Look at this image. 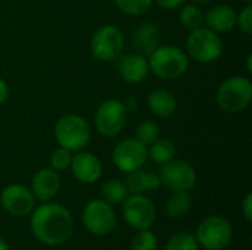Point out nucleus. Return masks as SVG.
<instances>
[{
    "label": "nucleus",
    "mask_w": 252,
    "mask_h": 250,
    "mask_svg": "<svg viewBox=\"0 0 252 250\" xmlns=\"http://www.w3.org/2000/svg\"><path fill=\"white\" fill-rule=\"evenodd\" d=\"M31 230L46 246H61L69 240L74 230L71 212L59 203H44L32 209Z\"/></svg>",
    "instance_id": "1"
},
{
    "label": "nucleus",
    "mask_w": 252,
    "mask_h": 250,
    "mask_svg": "<svg viewBox=\"0 0 252 250\" xmlns=\"http://www.w3.org/2000/svg\"><path fill=\"white\" fill-rule=\"evenodd\" d=\"M149 72L161 80H176L186 74L189 56L180 47L173 44L158 46L149 56Z\"/></svg>",
    "instance_id": "2"
},
{
    "label": "nucleus",
    "mask_w": 252,
    "mask_h": 250,
    "mask_svg": "<svg viewBox=\"0 0 252 250\" xmlns=\"http://www.w3.org/2000/svg\"><path fill=\"white\" fill-rule=\"evenodd\" d=\"M53 134L58 144L63 149H68L69 152L83 150L92 139L89 122L75 113L62 115L55 124Z\"/></svg>",
    "instance_id": "3"
},
{
    "label": "nucleus",
    "mask_w": 252,
    "mask_h": 250,
    "mask_svg": "<svg viewBox=\"0 0 252 250\" xmlns=\"http://www.w3.org/2000/svg\"><path fill=\"white\" fill-rule=\"evenodd\" d=\"M223 50L224 44L220 35L207 27L192 29L186 38V55L198 63H214L221 57Z\"/></svg>",
    "instance_id": "4"
},
{
    "label": "nucleus",
    "mask_w": 252,
    "mask_h": 250,
    "mask_svg": "<svg viewBox=\"0 0 252 250\" xmlns=\"http://www.w3.org/2000/svg\"><path fill=\"white\" fill-rule=\"evenodd\" d=\"M216 100L221 111L227 113H239L245 111L252 100L251 80L242 75L226 78L217 90Z\"/></svg>",
    "instance_id": "5"
},
{
    "label": "nucleus",
    "mask_w": 252,
    "mask_h": 250,
    "mask_svg": "<svg viewBox=\"0 0 252 250\" xmlns=\"http://www.w3.org/2000/svg\"><path fill=\"white\" fill-rule=\"evenodd\" d=\"M232 224L220 215L204 218L196 228V242L207 250H224L232 242Z\"/></svg>",
    "instance_id": "6"
},
{
    "label": "nucleus",
    "mask_w": 252,
    "mask_h": 250,
    "mask_svg": "<svg viewBox=\"0 0 252 250\" xmlns=\"http://www.w3.org/2000/svg\"><path fill=\"white\" fill-rule=\"evenodd\" d=\"M127 106L118 99L103 100L94 112V127L103 137L118 136L127 124Z\"/></svg>",
    "instance_id": "7"
},
{
    "label": "nucleus",
    "mask_w": 252,
    "mask_h": 250,
    "mask_svg": "<svg viewBox=\"0 0 252 250\" xmlns=\"http://www.w3.org/2000/svg\"><path fill=\"white\" fill-rule=\"evenodd\" d=\"M124 49V37L118 27L102 25L99 27L90 41L92 56L100 62H111L121 56Z\"/></svg>",
    "instance_id": "8"
},
{
    "label": "nucleus",
    "mask_w": 252,
    "mask_h": 250,
    "mask_svg": "<svg viewBox=\"0 0 252 250\" xmlns=\"http://www.w3.org/2000/svg\"><path fill=\"white\" fill-rule=\"evenodd\" d=\"M81 221L86 230L93 236H106L114 230L117 218L108 202L103 199H94L84 206Z\"/></svg>",
    "instance_id": "9"
},
{
    "label": "nucleus",
    "mask_w": 252,
    "mask_h": 250,
    "mask_svg": "<svg viewBox=\"0 0 252 250\" xmlns=\"http://www.w3.org/2000/svg\"><path fill=\"white\" fill-rule=\"evenodd\" d=\"M159 180L171 192H190L196 184V171L186 161L171 159L161 167Z\"/></svg>",
    "instance_id": "10"
},
{
    "label": "nucleus",
    "mask_w": 252,
    "mask_h": 250,
    "mask_svg": "<svg viewBox=\"0 0 252 250\" xmlns=\"http://www.w3.org/2000/svg\"><path fill=\"white\" fill-rule=\"evenodd\" d=\"M146 161H148V147L142 144L139 140H136L134 137L118 141L112 150L114 165L126 174L142 169Z\"/></svg>",
    "instance_id": "11"
},
{
    "label": "nucleus",
    "mask_w": 252,
    "mask_h": 250,
    "mask_svg": "<svg viewBox=\"0 0 252 250\" xmlns=\"http://www.w3.org/2000/svg\"><path fill=\"white\" fill-rule=\"evenodd\" d=\"M123 215L127 224L134 230L151 228L155 222V205L145 194H130L123 202Z\"/></svg>",
    "instance_id": "12"
},
{
    "label": "nucleus",
    "mask_w": 252,
    "mask_h": 250,
    "mask_svg": "<svg viewBox=\"0 0 252 250\" xmlns=\"http://www.w3.org/2000/svg\"><path fill=\"white\" fill-rule=\"evenodd\" d=\"M0 203L10 215L25 217L32 212L35 197L28 187L22 184H9L0 193Z\"/></svg>",
    "instance_id": "13"
},
{
    "label": "nucleus",
    "mask_w": 252,
    "mask_h": 250,
    "mask_svg": "<svg viewBox=\"0 0 252 250\" xmlns=\"http://www.w3.org/2000/svg\"><path fill=\"white\" fill-rule=\"evenodd\" d=\"M69 168L74 178L83 184L96 183L102 177L103 171L100 159L94 153L86 150H78L75 152V155H72Z\"/></svg>",
    "instance_id": "14"
},
{
    "label": "nucleus",
    "mask_w": 252,
    "mask_h": 250,
    "mask_svg": "<svg viewBox=\"0 0 252 250\" xmlns=\"http://www.w3.org/2000/svg\"><path fill=\"white\" fill-rule=\"evenodd\" d=\"M59 187H61L59 175L52 168H43L37 171L31 181V192L34 197L41 202L52 200L58 194Z\"/></svg>",
    "instance_id": "15"
},
{
    "label": "nucleus",
    "mask_w": 252,
    "mask_h": 250,
    "mask_svg": "<svg viewBox=\"0 0 252 250\" xmlns=\"http://www.w3.org/2000/svg\"><path fill=\"white\" fill-rule=\"evenodd\" d=\"M120 77L128 84H139L142 83L149 74V63L148 57L140 53H130L121 57L118 63Z\"/></svg>",
    "instance_id": "16"
},
{
    "label": "nucleus",
    "mask_w": 252,
    "mask_h": 250,
    "mask_svg": "<svg viewBox=\"0 0 252 250\" xmlns=\"http://www.w3.org/2000/svg\"><path fill=\"white\" fill-rule=\"evenodd\" d=\"M161 40V32L157 24L154 22H142L131 34V46L136 53L143 56H149L158 46Z\"/></svg>",
    "instance_id": "17"
},
{
    "label": "nucleus",
    "mask_w": 252,
    "mask_h": 250,
    "mask_svg": "<svg viewBox=\"0 0 252 250\" xmlns=\"http://www.w3.org/2000/svg\"><path fill=\"white\" fill-rule=\"evenodd\" d=\"M204 22L217 34L232 31L236 27V10L229 4H216L204 13Z\"/></svg>",
    "instance_id": "18"
},
{
    "label": "nucleus",
    "mask_w": 252,
    "mask_h": 250,
    "mask_svg": "<svg viewBox=\"0 0 252 250\" xmlns=\"http://www.w3.org/2000/svg\"><path fill=\"white\" fill-rule=\"evenodd\" d=\"M148 108L158 118H170L177 109V100L170 90L157 88L148 96Z\"/></svg>",
    "instance_id": "19"
},
{
    "label": "nucleus",
    "mask_w": 252,
    "mask_h": 250,
    "mask_svg": "<svg viewBox=\"0 0 252 250\" xmlns=\"http://www.w3.org/2000/svg\"><path fill=\"white\" fill-rule=\"evenodd\" d=\"M124 184L131 194H143L145 192H154L161 186V180L158 174L146 172L142 169L133 171L127 174V178L124 180Z\"/></svg>",
    "instance_id": "20"
},
{
    "label": "nucleus",
    "mask_w": 252,
    "mask_h": 250,
    "mask_svg": "<svg viewBox=\"0 0 252 250\" xmlns=\"http://www.w3.org/2000/svg\"><path fill=\"white\" fill-rule=\"evenodd\" d=\"M192 206V196L189 192H173L165 202V214L168 218L179 220L185 217Z\"/></svg>",
    "instance_id": "21"
},
{
    "label": "nucleus",
    "mask_w": 252,
    "mask_h": 250,
    "mask_svg": "<svg viewBox=\"0 0 252 250\" xmlns=\"http://www.w3.org/2000/svg\"><path fill=\"white\" fill-rule=\"evenodd\" d=\"M100 194H102V199L105 202H108L109 205H118V203H123L130 193L124 184V181L112 178V180H106L102 184Z\"/></svg>",
    "instance_id": "22"
},
{
    "label": "nucleus",
    "mask_w": 252,
    "mask_h": 250,
    "mask_svg": "<svg viewBox=\"0 0 252 250\" xmlns=\"http://www.w3.org/2000/svg\"><path fill=\"white\" fill-rule=\"evenodd\" d=\"M149 146H151V149L148 150V156H151V159L155 164L164 165V164L170 162L171 159H174V156H176V146L168 139H157Z\"/></svg>",
    "instance_id": "23"
},
{
    "label": "nucleus",
    "mask_w": 252,
    "mask_h": 250,
    "mask_svg": "<svg viewBox=\"0 0 252 250\" xmlns=\"http://www.w3.org/2000/svg\"><path fill=\"white\" fill-rule=\"evenodd\" d=\"M180 7L182 9L179 12V21L186 29L192 31V29H196L204 25V12H202L201 6L189 3V4H183Z\"/></svg>",
    "instance_id": "24"
},
{
    "label": "nucleus",
    "mask_w": 252,
    "mask_h": 250,
    "mask_svg": "<svg viewBox=\"0 0 252 250\" xmlns=\"http://www.w3.org/2000/svg\"><path fill=\"white\" fill-rule=\"evenodd\" d=\"M118 10L130 16H142L151 10L154 0H114Z\"/></svg>",
    "instance_id": "25"
},
{
    "label": "nucleus",
    "mask_w": 252,
    "mask_h": 250,
    "mask_svg": "<svg viewBox=\"0 0 252 250\" xmlns=\"http://www.w3.org/2000/svg\"><path fill=\"white\" fill-rule=\"evenodd\" d=\"M134 139L139 140L142 144H145L148 147L157 139H159V127H158V124L154 122V121H148V119L142 121L137 125L136 131H134Z\"/></svg>",
    "instance_id": "26"
},
{
    "label": "nucleus",
    "mask_w": 252,
    "mask_h": 250,
    "mask_svg": "<svg viewBox=\"0 0 252 250\" xmlns=\"http://www.w3.org/2000/svg\"><path fill=\"white\" fill-rule=\"evenodd\" d=\"M198 248L199 245L190 233L173 234L165 243V250H198Z\"/></svg>",
    "instance_id": "27"
},
{
    "label": "nucleus",
    "mask_w": 252,
    "mask_h": 250,
    "mask_svg": "<svg viewBox=\"0 0 252 250\" xmlns=\"http://www.w3.org/2000/svg\"><path fill=\"white\" fill-rule=\"evenodd\" d=\"M158 239L157 236L146 230H137L134 237L131 239V250H157Z\"/></svg>",
    "instance_id": "28"
},
{
    "label": "nucleus",
    "mask_w": 252,
    "mask_h": 250,
    "mask_svg": "<svg viewBox=\"0 0 252 250\" xmlns=\"http://www.w3.org/2000/svg\"><path fill=\"white\" fill-rule=\"evenodd\" d=\"M71 159H72V152L59 146L50 155V167L55 171H65L69 168Z\"/></svg>",
    "instance_id": "29"
},
{
    "label": "nucleus",
    "mask_w": 252,
    "mask_h": 250,
    "mask_svg": "<svg viewBox=\"0 0 252 250\" xmlns=\"http://www.w3.org/2000/svg\"><path fill=\"white\" fill-rule=\"evenodd\" d=\"M236 27L247 35L252 34V6L251 3H247L245 7L241 9V12H236Z\"/></svg>",
    "instance_id": "30"
},
{
    "label": "nucleus",
    "mask_w": 252,
    "mask_h": 250,
    "mask_svg": "<svg viewBox=\"0 0 252 250\" xmlns=\"http://www.w3.org/2000/svg\"><path fill=\"white\" fill-rule=\"evenodd\" d=\"M242 212H244V217L248 222L252 221V193H247V196L244 197L242 200Z\"/></svg>",
    "instance_id": "31"
},
{
    "label": "nucleus",
    "mask_w": 252,
    "mask_h": 250,
    "mask_svg": "<svg viewBox=\"0 0 252 250\" xmlns=\"http://www.w3.org/2000/svg\"><path fill=\"white\" fill-rule=\"evenodd\" d=\"M159 7H162V9H177V7H180V6H183L185 4V1L186 0H154Z\"/></svg>",
    "instance_id": "32"
},
{
    "label": "nucleus",
    "mask_w": 252,
    "mask_h": 250,
    "mask_svg": "<svg viewBox=\"0 0 252 250\" xmlns=\"http://www.w3.org/2000/svg\"><path fill=\"white\" fill-rule=\"evenodd\" d=\"M7 96H9V87L6 84V81L0 78V106L6 102Z\"/></svg>",
    "instance_id": "33"
},
{
    "label": "nucleus",
    "mask_w": 252,
    "mask_h": 250,
    "mask_svg": "<svg viewBox=\"0 0 252 250\" xmlns=\"http://www.w3.org/2000/svg\"><path fill=\"white\" fill-rule=\"evenodd\" d=\"M247 69H248V72L251 74L252 72V53L248 55V57H247Z\"/></svg>",
    "instance_id": "34"
},
{
    "label": "nucleus",
    "mask_w": 252,
    "mask_h": 250,
    "mask_svg": "<svg viewBox=\"0 0 252 250\" xmlns=\"http://www.w3.org/2000/svg\"><path fill=\"white\" fill-rule=\"evenodd\" d=\"M193 4H198V6H201V4H207V3H210L211 0H190Z\"/></svg>",
    "instance_id": "35"
},
{
    "label": "nucleus",
    "mask_w": 252,
    "mask_h": 250,
    "mask_svg": "<svg viewBox=\"0 0 252 250\" xmlns=\"http://www.w3.org/2000/svg\"><path fill=\"white\" fill-rule=\"evenodd\" d=\"M0 250H9V246H7V243L0 237Z\"/></svg>",
    "instance_id": "36"
},
{
    "label": "nucleus",
    "mask_w": 252,
    "mask_h": 250,
    "mask_svg": "<svg viewBox=\"0 0 252 250\" xmlns=\"http://www.w3.org/2000/svg\"><path fill=\"white\" fill-rule=\"evenodd\" d=\"M245 1H247V3H252V0H245Z\"/></svg>",
    "instance_id": "37"
}]
</instances>
